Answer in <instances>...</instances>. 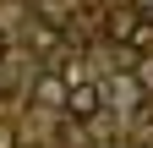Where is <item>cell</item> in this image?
I'll return each instance as SVG.
<instances>
[{
    "mask_svg": "<svg viewBox=\"0 0 153 148\" xmlns=\"http://www.w3.org/2000/svg\"><path fill=\"white\" fill-rule=\"evenodd\" d=\"M99 104H104V88H99V82H66L60 110H66L71 121H93V115H99Z\"/></svg>",
    "mask_w": 153,
    "mask_h": 148,
    "instance_id": "obj_1",
    "label": "cell"
},
{
    "mask_svg": "<svg viewBox=\"0 0 153 148\" xmlns=\"http://www.w3.org/2000/svg\"><path fill=\"white\" fill-rule=\"evenodd\" d=\"M109 39H115V44L142 49V44H148V22H142L131 6H120V11H109Z\"/></svg>",
    "mask_w": 153,
    "mask_h": 148,
    "instance_id": "obj_2",
    "label": "cell"
},
{
    "mask_svg": "<svg viewBox=\"0 0 153 148\" xmlns=\"http://www.w3.org/2000/svg\"><path fill=\"white\" fill-rule=\"evenodd\" d=\"M60 99H66V77L60 71H44V77L33 82V104L38 110H60Z\"/></svg>",
    "mask_w": 153,
    "mask_h": 148,
    "instance_id": "obj_3",
    "label": "cell"
},
{
    "mask_svg": "<svg viewBox=\"0 0 153 148\" xmlns=\"http://www.w3.org/2000/svg\"><path fill=\"white\" fill-rule=\"evenodd\" d=\"M137 16H142L148 28H153V0H137Z\"/></svg>",
    "mask_w": 153,
    "mask_h": 148,
    "instance_id": "obj_4",
    "label": "cell"
},
{
    "mask_svg": "<svg viewBox=\"0 0 153 148\" xmlns=\"http://www.w3.org/2000/svg\"><path fill=\"white\" fill-rule=\"evenodd\" d=\"M142 88H153V66H142Z\"/></svg>",
    "mask_w": 153,
    "mask_h": 148,
    "instance_id": "obj_5",
    "label": "cell"
},
{
    "mask_svg": "<svg viewBox=\"0 0 153 148\" xmlns=\"http://www.w3.org/2000/svg\"><path fill=\"white\" fill-rule=\"evenodd\" d=\"M0 61H6V33H0Z\"/></svg>",
    "mask_w": 153,
    "mask_h": 148,
    "instance_id": "obj_6",
    "label": "cell"
}]
</instances>
